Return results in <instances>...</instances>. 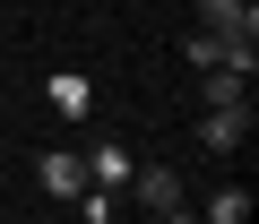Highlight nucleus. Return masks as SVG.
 Here are the masks:
<instances>
[{
  "label": "nucleus",
  "mask_w": 259,
  "mask_h": 224,
  "mask_svg": "<svg viewBox=\"0 0 259 224\" xmlns=\"http://www.w3.org/2000/svg\"><path fill=\"white\" fill-rule=\"evenodd\" d=\"M207 224H250V190H242V181H225V190L207 198Z\"/></svg>",
  "instance_id": "6e6552de"
},
{
  "label": "nucleus",
  "mask_w": 259,
  "mask_h": 224,
  "mask_svg": "<svg viewBox=\"0 0 259 224\" xmlns=\"http://www.w3.org/2000/svg\"><path fill=\"white\" fill-rule=\"evenodd\" d=\"M78 215H87V224H112V215H121V190H95V181H87V190H78Z\"/></svg>",
  "instance_id": "1a4fd4ad"
},
{
  "label": "nucleus",
  "mask_w": 259,
  "mask_h": 224,
  "mask_svg": "<svg viewBox=\"0 0 259 224\" xmlns=\"http://www.w3.org/2000/svg\"><path fill=\"white\" fill-rule=\"evenodd\" d=\"M199 103H207V112H250V78H242V69H207V78H199Z\"/></svg>",
  "instance_id": "20e7f679"
},
{
  "label": "nucleus",
  "mask_w": 259,
  "mask_h": 224,
  "mask_svg": "<svg viewBox=\"0 0 259 224\" xmlns=\"http://www.w3.org/2000/svg\"><path fill=\"white\" fill-rule=\"evenodd\" d=\"M78 164H87V181H95V190H130V173H139V155H130L121 138H95Z\"/></svg>",
  "instance_id": "f03ea898"
},
{
  "label": "nucleus",
  "mask_w": 259,
  "mask_h": 224,
  "mask_svg": "<svg viewBox=\"0 0 259 224\" xmlns=\"http://www.w3.org/2000/svg\"><path fill=\"white\" fill-rule=\"evenodd\" d=\"M242 138H250V112H207V121H199V147L207 155H233Z\"/></svg>",
  "instance_id": "423d86ee"
},
{
  "label": "nucleus",
  "mask_w": 259,
  "mask_h": 224,
  "mask_svg": "<svg viewBox=\"0 0 259 224\" xmlns=\"http://www.w3.org/2000/svg\"><path fill=\"white\" fill-rule=\"evenodd\" d=\"M130 190H139V207H147V215H190V198H182V181H173V173H130Z\"/></svg>",
  "instance_id": "7ed1b4c3"
},
{
  "label": "nucleus",
  "mask_w": 259,
  "mask_h": 224,
  "mask_svg": "<svg viewBox=\"0 0 259 224\" xmlns=\"http://www.w3.org/2000/svg\"><path fill=\"white\" fill-rule=\"evenodd\" d=\"M35 190H52V198H78V190H87V164H78L69 147H52V155L35 164Z\"/></svg>",
  "instance_id": "39448f33"
},
{
  "label": "nucleus",
  "mask_w": 259,
  "mask_h": 224,
  "mask_svg": "<svg viewBox=\"0 0 259 224\" xmlns=\"http://www.w3.org/2000/svg\"><path fill=\"white\" fill-rule=\"evenodd\" d=\"M87 103H95V86H87L78 69H61V78H52V112H69V121H78Z\"/></svg>",
  "instance_id": "0eeeda50"
},
{
  "label": "nucleus",
  "mask_w": 259,
  "mask_h": 224,
  "mask_svg": "<svg viewBox=\"0 0 259 224\" xmlns=\"http://www.w3.org/2000/svg\"><path fill=\"white\" fill-rule=\"evenodd\" d=\"M139 224H199V215H139Z\"/></svg>",
  "instance_id": "9d476101"
},
{
  "label": "nucleus",
  "mask_w": 259,
  "mask_h": 224,
  "mask_svg": "<svg viewBox=\"0 0 259 224\" xmlns=\"http://www.w3.org/2000/svg\"><path fill=\"white\" fill-rule=\"evenodd\" d=\"M199 35H216V43H259V9H250V0H199Z\"/></svg>",
  "instance_id": "f257e3e1"
}]
</instances>
